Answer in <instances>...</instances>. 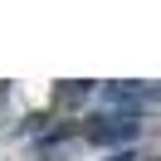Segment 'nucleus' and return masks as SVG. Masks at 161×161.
Instances as JSON below:
<instances>
[{"instance_id":"2","label":"nucleus","mask_w":161,"mask_h":161,"mask_svg":"<svg viewBox=\"0 0 161 161\" xmlns=\"http://www.w3.org/2000/svg\"><path fill=\"white\" fill-rule=\"evenodd\" d=\"M103 98H108V108H117V112H132V117H137V108L151 98V93L142 88V83H108V88H103Z\"/></svg>"},{"instance_id":"1","label":"nucleus","mask_w":161,"mask_h":161,"mask_svg":"<svg viewBox=\"0 0 161 161\" xmlns=\"http://www.w3.org/2000/svg\"><path fill=\"white\" fill-rule=\"evenodd\" d=\"M132 137H137V117L132 112H108V117L88 122V142H98V147H122Z\"/></svg>"},{"instance_id":"3","label":"nucleus","mask_w":161,"mask_h":161,"mask_svg":"<svg viewBox=\"0 0 161 161\" xmlns=\"http://www.w3.org/2000/svg\"><path fill=\"white\" fill-rule=\"evenodd\" d=\"M83 98H88V83H73V88L59 93V103H83Z\"/></svg>"}]
</instances>
